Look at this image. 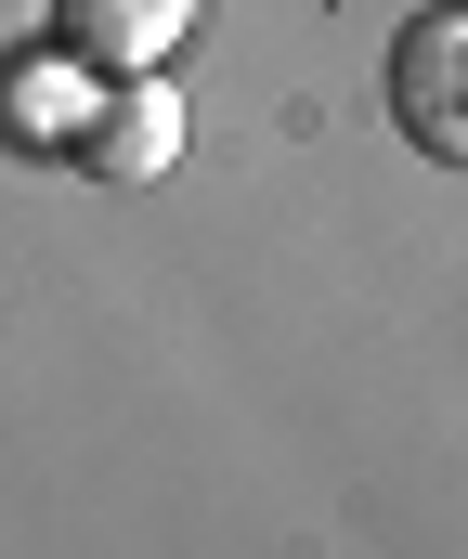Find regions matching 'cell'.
<instances>
[{
    "label": "cell",
    "mask_w": 468,
    "mask_h": 559,
    "mask_svg": "<svg viewBox=\"0 0 468 559\" xmlns=\"http://www.w3.org/2000/svg\"><path fill=\"white\" fill-rule=\"evenodd\" d=\"M391 118L417 156H456L468 169V13H417L391 39Z\"/></svg>",
    "instance_id": "6da1fadb"
},
{
    "label": "cell",
    "mask_w": 468,
    "mask_h": 559,
    "mask_svg": "<svg viewBox=\"0 0 468 559\" xmlns=\"http://www.w3.org/2000/svg\"><path fill=\"white\" fill-rule=\"evenodd\" d=\"M92 182H156L169 156H182V105L156 92V79H105L92 92V118H79V143H65Z\"/></svg>",
    "instance_id": "7a4b0ae2"
},
{
    "label": "cell",
    "mask_w": 468,
    "mask_h": 559,
    "mask_svg": "<svg viewBox=\"0 0 468 559\" xmlns=\"http://www.w3.org/2000/svg\"><path fill=\"white\" fill-rule=\"evenodd\" d=\"M182 26H195V0H52V39L79 66H105V79H144Z\"/></svg>",
    "instance_id": "3957f363"
}]
</instances>
